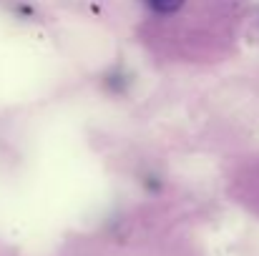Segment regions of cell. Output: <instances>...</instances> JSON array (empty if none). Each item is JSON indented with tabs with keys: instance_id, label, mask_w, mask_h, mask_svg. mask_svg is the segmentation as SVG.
I'll use <instances>...</instances> for the list:
<instances>
[{
	"instance_id": "6da1fadb",
	"label": "cell",
	"mask_w": 259,
	"mask_h": 256,
	"mask_svg": "<svg viewBox=\"0 0 259 256\" xmlns=\"http://www.w3.org/2000/svg\"><path fill=\"white\" fill-rule=\"evenodd\" d=\"M154 13H161V15H169V13H176L181 5H184V0H144Z\"/></svg>"
}]
</instances>
